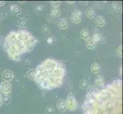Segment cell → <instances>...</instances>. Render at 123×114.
Instances as JSON below:
<instances>
[{
    "mask_svg": "<svg viewBox=\"0 0 123 114\" xmlns=\"http://www.w3.org/2000/svg\"><path fill=\"white\" fill-rule=\"evenodd\" d=\"M42 81L37 82L41 89L51 90L61 86L65 75L64 65L62 62L53 60H47L35 69V76L48 75Z\"/></svg>",
    "mask_w": 123,
    "mask_h": 114,
    "instance_id": "1",
    "label": "cell"
},
{
    "mask_svg": "<svg viewBox=\"0 0 123 114\" xmlns=\"http://www.w3.org/2000/svg\"><path fill=\"white\" fill-rule=\"evenodd\" d=\"M26 31L10 32L4 42V49L8 53L10 60L20 61L21 55L30 52L35 47L37 40L31 33L24 41L22 40Z\"/></svg>",
    "mask_w": 123,
    "mask_h": 114,
    "instance_id": "2",
    "label": "cell"
},
{
    "mask_svg": "<svg viewBox=\"0 0 123 114\" xmlns=\"http://www.w3.org/2000/svg\"><path fill=\"white\" fill-rule=\"evenodd\" d=\"M66 101V104H67V109H69L70 111H74L77 109V102L74 96L70 93L68 95Z\"/></svg>",
    "mask_w": 123,
    "mask_h": 114,
    "instance_id": "3",
    "label": "cell"
},
{
    "mask_svg": "<svg viewBox=\"0 0 123 114\" xmlns=\"http://www.w3.org/2000/svg\"><path fill=\"white\" fill-rule=\"evenodd\" d=\"M82 20V11L75 8L70 16V21L74 24H79Z\"/></svg>",
    "mask_w": 123,
    "mask_h": 114,
    "instance_id": "4",
    "label": "cell"
},
{
    "mask_svg": "<svg viewBox=\"0 0 123 114\" xmlns=\"http://www.w3.org/2000/svg\"><path fill=\"white\" fill-rule=\"evenodd\" d=\"M12 87L11 84L8 81H2L0 83V93L1 94H10L12 92Z\"/></svg>",
    "mask_w": 123,
    "mask_h": 114,
    "instance_id": "5",
    "label": "cell"
},
{
    "mask_svg": "<svg viewBox=\"0 0 123 114\" xmlns=\"http://www.w3.org/2000/svg\"><path fill=\"white\" fill-rule=\"evenodd\" d=\"M2 78L4 80V81H8L9 82L12 80H13L15 78V73L12 71L10 70H6L3 71V73L2 75Z\"/></svg>",
    "mask_w": 123,
    "mask_h": 114,
    "instance_id": "6",
    "label": "cell"
},
{
    "mask_svg": "<svg viewBox=\"0 0 123 114\" xmlns=\"http://www.w3.org/2000/svg\"><path fill=\"white\" fill-rule=\"evenodd\" d=\"M57 109L61 112H65L67 109V104H66V101L64 100H63V99H61V100H59L57 101Z\"/></svg>",
    "mask_w": 123,
    "mask_h": 114,
    "instance_id": "7",
    "label": "cell"
},
{
    "mask_svg": "<svg viewBox=\"0 0 123 114\" xmlns=\"http://www.w3.org/2000/svg\"><path fill=\"white\" fill-rule=\"evenodd\" d=\"M96 23L99 27H104L106 24V21L103 16H97L96 17Z\"/></svg>",
    "mask_w": 123,
    "mask_h": 114,
    "instance_id": "8",
    "label": "cell"
},
{
    "mask_svg": "<svg viewBox=\"0 0 123 114\" xmlns=\"http://www.w3.org/2000/svg\"><path fill=\"white\" fill-rule=\"evenodd\" d=\"M10 10L14 15H19L21 13V11H22L21 7L18 6V5H16V4H12V5H10Z\"/></svg>",
    "mask_w": 123,
    "mask_h": 114,
    "instance_id": "9",
    "label": "cell"
},
{
    "mask_svg": "<svg viewBox=\"0 0 123 114\" xmlns=\"http://www.w3.org/2000/svg\"><path fill=\"white\" fill-rule=\"evenodd\" d=\"M58 27L61 30H66L68 27V22L65 18H62L58 23Z\"/></svg>",
    "mask_w": 123,
    "mask_h": 114,
    "instance_id": "10",
    "label": "cell"
},
{
    "mask_svg": "<svg viewBox=\"0 0 123 114\" xmlns=\"http://www.w3.org/2000/svg\"><path fill=\"white\" fill-rule=\"evenodd\" d=\"M96 42L93 40V39L92 37H89L88 39L86 40V47L88 49H92L96 47Z\"/></svg>",
    "mask_w": 123,
    "mask_h": 114,
    "instance_id": "11",
    "label": "cell"
},
{
    "mask_svg": "<svg viewBox=\"0 0 123 114\" xmlns=\"http://www.w3.org/2000/svg\"><path fill=\"white\" fill-rule=\"evenodd\" d=\"M100 70H101V67H100V65L98 64V63L94 62L91 65V71H92V73L98 74V73L100 72Z\"/></svg>",
    "mask_w": 123,
    "mask_h": 114,
    "instance_id": "12",
    "label": "cell"
},
{
    "mask_svg": "<svg viewBox=\"0 0 123 114\" xmlns=\"http://www.w3.org/2000/svg\"><path fill=\"white\" fill-rule=\"evenodd\" d=\"M105 82V79L102 75H98L96 76L95 78V84L97 86H103Z\"/></svg>",
    "mask_w": 123,
    "mask_h": 114,
    "instance_id": "13",
    "label": "cell"
},
{
    "mask_svg": "<svg viewBox=\"0 0 123 114\" xmlns=\"http://www.w3.org/2000/svg\"><path fill=\"white\" fill-rule=\"evenodd\" d=\"M61 15V11L59 8H55L54 7L51 11H50V15L52 17H59Z\"/></svg>",
    "mask_w": 123,
    "mask_h": 114,
    "instance_id": "14",
    "label": "cell"
},
{
    "mask_svg": "<svg viewBox=\"0 0 123 114\" xmlns=\"http://www.w3.org/2000/svg\"><path fill=\"white\" fill-rule=\"evenodd\" d=\"M86 15L89 18H93L96 17V11L93 8H88L86 11Z\"/></svg>",
    "mask_w": 123,
    "mask_h": 114,
    "instance_id": "15",
    "label": "cell"
},
{
    "mask_svg": "<svg viewBox=\"0 0 123 114\" xmlns=\"http://www.w3.org/2000/svg\"><path fill=\"white\" fill-rule=\"evenodd\" d=\"M80 37H81L83 40H86L90 37V33H89L87 29H83V30L80 31Z\"/></svg>",
    "mask_w": 123,
    "mask_h": 114,
    "instance_id": "16",
    "label": "cell"
},
{
    "mask_svg": "<svg viewBox=\"0 0 123 114\" xmlns=\"http://www.w3.org/2000/svg\"><path fill=\"white\" fill-rule=\"evenodd\" d=\"M1 98H2V103H8L10 102V94H1Z\"/></svg>",
    "mask_w": 123,
    "mask_h": 114,
    "instance_id": "17",
    "label": "cell"
},
{
    "mask_svg": "<svg viewBox=\"0 0 123 114\" xmlns=\"http://www.w3.org/2000/svg\"><path fill=\"white\" fill-rule=\"evenodd\" d=\"M18 26L20 27H26L28 26V21L25 18H21L18 21Z\"/></svg>",
    "mask_w": 123,
    "mask_h": 114,
    "instance_id": "18",
    "label": "cell"
},
{
    "mask_svg": "<svg viewBox=\"0 0 123 114\" xmlns=\"http://www.w3.org/2000/svg\"><path fill=\"white\" fill-rule=\"evenodd\" d=\"M28 78L31 80H35V69H30L28 71Z\"/></svg>",
    "mask_w": 123,
    "mask_h": 114,
    "instance_id": "19",
    "label": "cell"
},
{
    "mask_svg": "<svg viewBox=\"0 0 123 114\" xmlns=\"http://www.w3.org/2000/svg\"><path fill=\"white\" fill-rule=\"evenodd\" d=\"M111 8L113 10V11H118L120 9V5L119 4L117 3V2H112L111 4V5H110Z\"/></svg>",
    "mask_w": 123,
    "mask_h": 114,
    "instance_id": "20",
    "label": "cell"
},
{
    "mask_svg": "<svg viewBox=\"0 0 123 114\" xmlns=\"http://www.w3.org/2000/svg\"><path fill=\"white\" fill-rule=\"evenodd\" d=\"M50 27L48 24H44L41 27V31L44 33H50Z\"/></svg>",
    "mask_w": 123,
    "mask_h": 114,
    "instance_id": "21",
    "label": "cell"
},
{
    "mask_svg": "<svg viewBox=\"0 0 123 114\" xmlns=\"http://www.w3.org/2000/svg\"><path fill=\"white\" fill-rule=\"evenodd\" d=\"M45 111L47 114H54V109L52 106H47Z\"/></svg>",
    "mask_w": 123,
    "mask_h": 114,
    "instance_id": "22",
    "label": "cell"
},
{
    "mask_svg": "<svg viewBox=\"0 0 123 114\" xmlns=\"http://www.w3.org/2000/svg\"><path fill=\"white\" fill-rule=\"evenodd\" d=\"M79 86H80V88H81V89H85V88H86L87 86H88L87 81H86V80H82V81L80 82Z\"/></svg>",
    "mask_w": 123,
    "mask_h": 114,
    "instance_id": "23",
    "label": "cell"
},
{
    "mask_svg": "<svg viewBox=\"0 0 123 114\" xmlns=\"http://www.w3.org/2000/svg\"><path fill=\"white\" fill-rule=\"evenodd\" d=\"M92 38L93 39V40H94L96 43V42L100 41V40H101V36L99 34V33H94V34H93V36L92 37Z\"/></svg>",
    "mask_w": 123,
    "mask_h": 114,
    "instance_id": "24",
    "label": "cell"
},
{
    "mask_svg": "<svg viewBox=\"0 0 123 114\" xmlns=\"http://www.w3.org/2000/svg\"><path fill=\"white\" fill-rule=\"evenodd\" d=\"M50 4L54 6V7H55V8H58V6L61 5V1H50Z\"/></svg>",
    "mask_w": 123,
    "mask_h": 114,
    "instance_id": "25",
    "label": "cell"
},
{
    "mask_svg": "<svg viewBox=\"0 0 123 114\" xmlns=\"http://www.w3.org/2000/svg\"><path fill=\"white\" fill-rule=\"evenodd\" d=\"M122 46H119L117 48V54H118V56H119V57H122Z\"/></svg>",
    "mask_w": 123,
    "mask_h": 114,
    "instance_id": "26",
    "label": "cell"
},
{
    "mask_svg": "<svg viewBox=\"0 0 123 114\" xmlns=\"http://www.w3.org/2000/svg\"><path fill=\"white\" fill-rule=\"evenodd\" d=\"M47 42H48V43H49V44H51L53 42H54V38L53 37H48V39H47Z\"/></svg>",
    "mask_w": 123,
    "mask_h": 114,
    "instance_id": "27",
    "label": "cell"
},
{
    "mask_svg": "<svg viewBox=\"0 0 123 114\" xmlns=\"http://www.w3.org/2000/svg\"><path fill=\"white\" fill-rule=\"evenodd\" d=\"M44 5H40V6H37L36 8H37V11H41V10H43V8H44Z\"/></svg>",
    "mask_w": 123,
    "mask_h": 114,
    "instance_id": "28",
    "label": "cell"
},
{
    "mask_svg": "<svg viewBox=\"0 0 123 114\" xmlns=\"http://www.w3.org/2000/svg\"><path fill=\"white\" fill-rule=\"evenodd\" d=\"M6 4V2H4V1H0V7L1 6H3L4 5Z\"/></svg>",
    "mask_w": 123,
    "mask_h": 114,
    "instance_id": "29",
    "label": "cell"
},
{
    "mask_svg": "<svg viewBox=\"0 0 123 114\" xmlns=\"http://www.w3.org/2000/svg\"><path fill=\"white\" fill-rule=\"evenodd\" d=\"M2 98H1V93H0V107L2 106Z\"/></svg>",
    "mask_w": 123,
    "mask_h": 114,
    "instance_id": "30",
    "label": "cell"
},
{
    "mask_svg": "<svg viewBox=\"0 0 123 114\" xmlns=\"http://www.w3.org/2000/svg\"><path fill=\"white\" fill-rule=\"evenodd\" d=\"M67 2H69L70 4H72V3H74L75 2H70V1H67Z\"/></svg>",
    "mask_w": 123,
    "mask_h": 114,
    "instance_id": "31",
    "label": "cell"
},
{
    "mask_svg": "<svg viewBox=\"0 0 123 114\" xmlns=\"http://www.w3.org/2000/svg\"><path fill=\"white\" fill-rule=\"evenodd\" d=\"M87 3H88V2H83V4H84V5H86Z\"/></svg>",
    "mask_w": 123,
    "mask_h": 114,
    "instance_id": "32",
    "label": "cell"
}]
</instances>
